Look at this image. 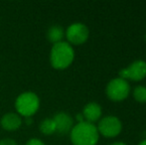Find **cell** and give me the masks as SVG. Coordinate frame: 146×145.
I'll list each match as a JSON object with an SVG mask.
<instances>
[{
  "label": "cell",
  "mask_w": 146,
  "mask_h": 145,
  "mask_svg": "<svg viewBox=\"0 0 146 145\" xmlns=\"http://www.w3.org/2000/svg\"><path fill=\"white\" fill-rule=\"evenodd\" d=\"M53 119L56 124V132H58L61 135L71 132L72 128L74 127L73 117L66 112H58L54 115Z\"/></svg>",
  "instance_id": "obj_8"
},
{
  "label": "cell",
  "mask_w": 146,
  "mask_h": 145,
  "mask_svg": "<svg viewBox=\"0 0 146 145\" xmlns=\"http://www.w3.org/2000/svg\"><path fill=\"white\" fill-rule=\"evenodd\" d=\"M106 93L111 101H120L129 95L130 85L126 79L122 77H115L108 83L106 87Z\"/></svg>",
  "instance_id": "obj_4"
},
{
  "label": "cell",
  "mask_w": 146,
  "mask_h": 145,
  "mask_svg": "<svg viewBox=\"0 0 146 145\" xmlns=\"http://www.w3.org/2000/svg\"><path fill=\"white\" fill-rule=\"evenodd\" d=\"M65 36L69 44L81 45L87 42L90 36V31L84 23L76 22L67 28V30L65 31Z\"/></svg>",
  "instance_id": "obj_5"
},
{
  "label": "cell",
  "mask_w": 146,
  "mask_h": 145,
  "mask_svg": "<svg viewBox=\"0 0 146 145\" xmlns=\"http://www.w3.org/2000/svg\"><path fill=\"white\" fill-rule=\"evenodd\" d=\"M75 59V51L71 44L62 41L54 44L50 52V63L56 70H64L71 66Z\"/></svg>",
  "instance_id": "obj_2"
},
{
  "label": "cell",
  "mask_w": 146,
  "mask_h": 145,
  "mask_svg": "<svg viewBox=\"0 0 146 145\" xmlns=\"http://www.w3.org/2000/svg\"><path fill=\"white\" fill-rule=\"evenodd\" d=\"M98 131L104 137H115L121 132L122 124L118 117L113 115L106 116L98 122Z\"/></svg>",
  "instance_id": "obj_6"
},
{
  "label": "cell",
  "mask_w": 146,
  "mask_h": 145,
  "mask_svg": "<svg viewBox=\"0 0 146 145\" xmlns=\"http://www.w3.org/2000/svg\"><path fill=\"white\" fill-rule=\"evenodd\" d=\"M70 137L74 145H96L100 133L94 123L83 121L74 125L70 132Z\"/></svg>",
  "instance_id": "obj_1"
},
{
  "label": "cell",
  "mask_w": 146,
  "mask_h": 145,
  "mask_svg": "<svg viewBox=\"0 0 146 145\" xmlns=\"http://www.w3.org/2000/svg\"><path fill=\"white\" fill-rule=\"evenodd\" d=\"M138 145H146V139H144V140H142V141L140 142Z\"/></svg>",
  "instance_id": "obj_18"
},
{
  "label": "cell",
  "mask_w": 146,
  "mask_h": 145,
  "mask_svg": "<svg viewBox=\"0 0 146 145\" xmlns=\"http://www.w3.org/2000/svg\"><path fill=\"white\" fill-rule=\"evenodd\" d=\"M65 37V30L60 25H53L47 31V39L53 45L63 41Z\"/></svg>",
  "instance_id": "obj_11"
},
{
  "label": "cell",
  "mask_w": 146,
  "mask_h": 145,
  "mask_svg": "<svg viewBox=\"0 0 146 145\" xmlns=\"http://www.w3.org/2000/svg\"><path fill=\"white\" fill-rule=\"evenodd\" d=\"M0 124H1V127L7 131H15L21 127L22 118L18 113L8 112L1 117Z\"/></svg>",
  "instance_id": "obj_9"
},
{
  "label": "cell",
  "mask_w": 146,
  "mask_h": 145,
  "mask_svg": "<svg viewBox=\"0 0 146 145\" xmlns=\"http://www.w3.org/2000/svg\"><path fill=\"white\" fill-rule=\"evenodd\" d=\"M111 145H127V144H125L124 142H115V143H113Z\"/></svg>",
  "instance_id": "obj_17"
},
{
  "label": "cell",
  "mask_w": 146,
  "mask_h": 145,
  "mask_svg": "<svg viewBox=\"0 0 146 145\" xmlns=\"http://www.w3.org/2000/svg\"><path fill=\"white\" fill-rule=\"evenodd\" d=\"M25 145H45V143L39 138H31L26 142Z\"/></svg>",
  "instance_id": "obj_14"
},
{
  "label": "cell",
  "mask_w": 146,
  "mask_h": 145,
  "mask_svg": "<svg viewBox=\"0 0 146 145\" xmlns=\"http://www.w3.org/2000/svg\"><path fill=\"white\" fill-rule=\"evenodd\" d=\"M146 77V62L143 60H136L131 63L127 68L119 71V77L133 81H141Z\"/></svg>",
  "instance_id": "obj_7"
},
{
  "label": "cell",
  "mask_w": 146,
  "mask_h": 145,
  "mask_svg": "<svg viewBox=\"0 0 146 145\" xmlns=\"http://www.w3.org/2000/svg\"><path fill=\"white\" fill-rule=\"evenodd\" d=\"M0 145H17L16 141L11 138H4L0 140Z\"/></svg>",
  "instance_id": "obj_15"
},
{
  "label": "cell",
  "mask_w": 146,
  "mask_h": 145,
  "mask_svg": "<svg viewBox=\"0 0 146 145\" xmlns=\"http://www.w3.org/2000/svg\"><path fill=\"white\" fill-rule=\"evenodd\" d=\"M102 107L98 103H94V101L87 103L83 109V115L85 118V121L90 122V123L98 121L102 116Z\"/></svg>",
  "instance_id": "obj_10"
},
{
  "label": "cell",
  "mask_w": 146,
  "mask_h": 145,
  "mask_svg": "<svg viewBox=\"0 0 146 145\" xmlns=\"http://www.w3.org/2000/svg\"><path fill=\"white\" fill-rule=\"evenodd\" d=\"M40 107V99L33 91L20 93L15 101V109L20 116L31 117Z\"/></svg>",
  "instance_id": "obj_3"
},
{
  "label": "cell",
  "mask_w": 146,
  "mask_h": 145,
  "mask_svg": "<svg viewBox=\"0 0 146 145\" xmlns=\"http://www.w3.org/2000/svg\"><path fill=\"white\" fill-rule=\"evenodd\" d=\"M133 97L139 103H146V87H144V85H137L133 89Z\"/></svg>",
  "instance_id": "obj_13"
},
{
  "label": "cell",
  "mask_w": 146,
  "mask_h": 145,
  "mask_svg": "<svg viewBox=\"0 0 146 145\" xmlns=\"http://www.w3.org/2000/svg\"><path fill=\"white\" fill-rule=\"evenodd\" d=\"M76 118H77V120H78V123H79V122H83V121H85V118H84L83 113H79V114H77V116H76Z\"/></svg>",
  "instance_id": "obj_16"
},
{
  "label": "cell",
  "mask_w": 146,
  "mask_h": 145,
  "mask_svg": "<svg viewBox=\"0 0 146 145\" xmlns=\"http://www.w3.org/2000/svg\"><path fill=\"white\" fill-rule=\"evenodd\" d=\"M39 130L44 135H52L56 132V124L53 118H44L39 124Z\"/></svg>",
  "instance_id": "obj_12"
}]
</instances>
